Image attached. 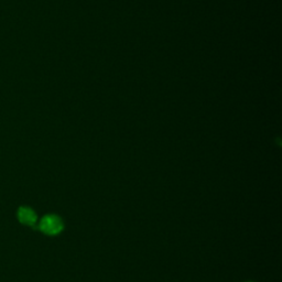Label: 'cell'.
Instances as JSON below:
<instances>
[{
	"label": "cell",
	"instance_id": "cell-2",
	"mask_svg": "<svg viewBox=\"0 0 282 282\" xmlns=\"http://www.w3.org/2000/svg\"><path fill=\"white\" fill-rule=\"evenodd\" d=\"M18 218L20 223L27 225V226H34L38 222V217H36L34 211L26 206L20 207L18 210Z\"/></svg>",
	"mask_w": 282,
	"mask_h": 282
},
{
	"label": "cell",
	"instance_id": "cell-1",
	"mask_svg": "<svg viewBox=\"0 0 282 282\" xmlns=\"http://www.w3.org/2000/svg\"><path fill=\"white\" fill-rule=\"evenodd\" d=\"M64 224L61 217L56 215H47L40 220L39 230L49 236H55L63 231Z\"/></svg>",
	"mask_w": 282,
	"mask_h": 282
}]
</instances>
